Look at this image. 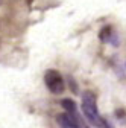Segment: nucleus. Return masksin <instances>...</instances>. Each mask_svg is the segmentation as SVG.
<instances>
[{
    "mask_svg": "<svg viewBox=\"0 0 126 128\" xmlns=\"http://www.w3.org/2000/svg\"><path fill=\"white\" fill-rule=\"evenodd\" d=\"M82 113L88 119V122L93 125H96L99 128H113L111 124H108V120L99 114L97 104H96V94L93 92H85L82 94Z\"/></svg>",
    "mask_w": 126,
    "mask_h": 128,
    "instance_id": "obj_1",
    "label": "nucleus"
},
{
    "mask_svg": "<svg viewBox=\"0 0 126 128\" xmlns=\"http://www.w3.org/2000/svg\"><path fill=\"white\" fill-rule=\"evenodd\" d=\"M44 82H46L47 88H49L53 94H61L62 92H64V88H65L62 75L58 70H53V69H50V70L46 72V75H44Z\"/></svg>",
    "mask_w": 126,
    "mask_h": 128,
    "instance_id": "obj_2",
    "label": "nucleus"
},
{
    "mask_svg": "<svg viewBox=\"0 0 126 128\" xmlns=\"http://www.w3.org/2000/svg\"><path fill=\"white\" fill-rule=\"evenodd\" d=\"M99 38H100V41H103V43H113L114 46H119V37L113 32V28H111V26L102 28L100 32H99Z\"/></svg>",
    "mask_w": 126,
    "mask_h": 128,
    "instance_id": "obj_3",
    "label": "nucleus"
},
{
    "mask_svg": "<svg viewBox=\"0 0 126 128\" xmlns=\"http://www.w3.org/2000/svg\"><path fill=\"white\" fill-rule=\"evenodd\" d=\"M61 105H62V108H64L68 114H73V116H76V114H79L77 113V107H76V102L73 101V99H68V98H65V99H62L61 101Z\"/></svg>",
    "mask_w": 126,
    "mask_h": 128,
    "instance_id": "obj_4",
    "label": "nucleus"
},
{
    "mask_svg": "<svg viewBox=\"0 0 126 128\" xmlns=\"http://www.w3.org/2000/svg\"><path fill=\"white\" fill-rule=\"evenodd\" d=\"M116 116H117L119 119H125V110H117V111H116Z\"/></svg>",
    "mask_w": 126,
    "mask_h": 128,
    "instance_id": "obj_5",
    "label": "nucleus"
},
{
    "mask_svg": "<svg viewBox=\"0 0 126 128\" xmlns=\"http://www.w3.org/2000/svg\"><path fill=\"white\" fill-rule=\"evenodd\" d=\"M0 3H2V0H0Z\"/></svg>",
    "mask_w": 126,
    "mask_h": 128,
    "instance_id": "obj_6",
    "label": "nucleus"
}]
</instances>
